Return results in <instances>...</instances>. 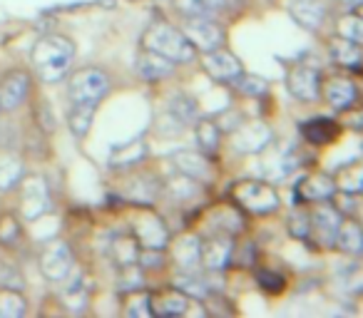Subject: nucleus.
<instances>
[{
  "label": "nucleus",
  "mask_w": 363,
  "mask_h": 318,
  "mask_svg": "<svg viewBox=\"0 0 363 318\" xmlns=\"http://www.w3.org/2000/svg\"><path fill=\"white\" fill-rule=\"evenodd\" d=\"M30 60L38 77L48 85H55L70 72V65L75 60V42L65 35H43L33 45Z\"/></svg>",
  "instance_id": "1"
},
{
  "label": "nucleus",
  "mask_w": 363,
  "mask_h": 318,
  "mask_svg": "<svg viewBox=\"0 0 363 318\" xmlns=\"http://www.w3.org/2000/svg\"><path fill=\"white\" fill-rule=\"evenodd\" d=\"M142 47L152 52H160L167 60H172L174 65H184L192 62L197 50L192 47V42L187 40V35L177 28H172L169 23H152L142 35Z\"/></svg>",
  "instance_id": "2"
},
{
  "label": "nucleus",
  "mask_w": 363,
  "mask_h": 318,
  "mask_svg": "<svg viewBox=\"0 0 363 318\" xmlns=\"http://www.w3.org/2000/svg\"><path fill=\"white\" fill-rule=\"evenodd\" d=\"M110 95V75L100 67H82L67 82V97L72 105L97 107Z\"/></svg>",
  "instance_id": "3"
},
{
  "label": "nucleus",
  "mask_w": 363,
  "mask_h": 318,
  "mask_svg": "<svg viewBox=\"0 0 363 318\" xmlns=\"http://www.w3.org/2000/svg\"><path fill=\"white\" fill-rule=\"evenodd\" d=\"M232 197L237 199V204H242L252 214H272L281 204V199H279L277 189L272 184L254 182V179H244V182L234 184Z\"/></svg>",
  "instance_id": "4"
},
{
  "label": "nucleus",
  "mask_w": 363,
  "mask_h": 318,
  "mask_svg": "<svg viewBox=\"0 0 363 318\" xmlns=\"http://www.w3.org/2000/svg\"><path fill=\"white\" fill-rule=\"evenodd\" d=\"M52 209L50 187L43 177H23L21 179V217L26 222H38L43 214Z\"/></svg>",
  "instance_id": "5"
},
{
  "label": "nucleus",
  "mask_w": 363,
  "mask_h": 318,
  "mask_svg": "<svg viewBox=\"0 0 363 318\" xmlns=\"http://www.w3.org/2000/svg\"><path fill=\"white\" fill-rule=\"evenodd\" d=\"M72 249L67 246V242L62 239H55L50 242L40 254V271L48 281H55V283H62L72 271Z\"/></svg>",
  "instance_id": "6"
},
{
  "label": "nucleus",
  "mask_w": 363,
  "mask_h": 318,
  "mask_svg": "<svg viewBox=\"0 0 363 318\" xmlns=\"http://www.w3.org/2000/svg\"><path fill=\"white\" fill-rule=\"evenodd\" d=\"M182 33L187 35L194 50L202 52L217 50L224 42V30L219 28V23H214V18H187Z\"/></svg>",
  "instance_id": "7"
},
{
  "label": "nucleus",
  "mask_w": 363,
  "mask_h": 318,
  "mask_svg": "<svg viewBox=\"0 0 363 318\" xmlns=\"http://www.w3.org/2000/svg\"><path fill=\"white\" fill-rule=\"evenodd\" d=\"M308 217H311V232H308V237L313 234V239H318L321 246H333L336 232L343 222V214L333 204L316 202V207L308 212Z\"/></svg>",
  "instance_id": "8"
},
{
  "label": "nucleus",
  "mask_w": 363,
  "mask_h": 318,
  "mask_svg": "<svg viewBox=\"0 0 363 318\" xmlns=\"http://www.w3.org/2000/svg\"><path fill=\"white\" fill-rule=\"evenodd\" d=\"M202 67H204V72H207V75L212 77V80H217V82H232L244 72L239 57L234 55V52L224 50V47H217V50L204 52Z\"/></svg>",
  "instance_id": "9"
},
{
  "label": "nucleus",
  "mask_w": 363,
  "mask_h": 318,
  "mask_svg": "<svg viewBox=\"0 0 363 318\" xmlns=\"http://www.w3.org/2000/svg\"><path fill=\"white\" fill-rule=\"evenodd\" d=\"M232 144L244 154H257L272 144V130L264 122H244L232 132Z\"/></svg>",
  "instance_id": "10"
},
{
  "label": "nucleus",
  "mask_w": 363,
  "mask_h": 318,
  "mask_svg": "<svg viewBox=\"0 0 363 318\" xmlns=\"http://www.w3.org/2000/svg\"><path fill=\"white\" fill-rule=\"evenodd\" d=\"M28 92H30V75L26 70L8 72L3 85H0V110H18L28 100Z\"/></svg>",
  "instance_id": "11"
},
{
  "label": "nucleus",
  "mask_w": 363,
  "mask_h": 318,
  "mask_svg": "<svg viewBox=\"0 0 363 318\" xmlns=\"http://www.w3.org/2000/svg\"><path fill=\"white\" fill-rule=\"evenodd\" d=\"M132 237L137 239L142 249H164L169 244V232H167L164 222L155 214H147V217H140L132 227Z\"/></svg>",
  "instance_id": "12"
},
{
  "label": "nucleus",
  "mask_w": 363,
  "mask_h": 318,
  "mask_svg": "<svg viewBox=\"0 0 363 318\" xmlns=\"http://www.w3.org/2000/svg\"><path fill=\"white\" fill-rule=\"evenodd\" d=\"M289 90L301 102L318 100V95H321V75L308 65H296L289 72Z\"/></svg>",
  "instance_id": "13"
},
{
  "label": "nucleus",
  "mask_w": 363,
  "mask_h": 318,
  "mask_svg": "<svg viewBox=\"0 0 363 318\" xmlns=\"http://www.w3.org/2000/svg\"><path fill=\"white\" fill-rule=\"evenodd\" d=\"M174 167L179 169V174L189 177L192 182H209L212 179V164L202 152H192V149H182L172 157Z\"/></svg>",
  "instance_id": "14"
},
{
  "label": "nucleus",
  "mask_w": 363,
  "mask_h": 318,
  "mask_svg": "<svg viewBox=\"0 0 363 318\" xmlns=\"http://www.w3.org/2000/svg\"><path fill=\"white\" fill-rule=\"evenodd\" d=\"M336 189H338L336 179L328 177V174L316 172V174H308V177H303L301 182H298L296 194L301 202L316 204V202H328V199L336 194Z\"/></svg>",
  "instance_id": "15"
},
{
  "label": "nucleus",
  "mask_w": 363,
  "mask_h": 318,
  "mask_svg": "<svg viewBox=\"0 0 363 318\" xmlns=\"http://www.w3.org/2000/svg\"><path fill=\"white\" fill-rule=\"evenodd\" d=\"M135 67H137V75L147 82H160V80H164V77L174 75V62L152 50H142Z\"/></svg>",
  "instance_id": "16"
},
{
  "label": "nucleus",
  "mask_w": 363,
  "mask_h": 318,
  "mask_svg": "<svg viewBox=\"0 0 363 318\" xmlns=\"http://www.w3.org/2000/svg\"><path fill=\"white\" fill-rule=\"evenodd\" d=\"M289 13L306 30H318L326 21V6L321 0H289Z\"/></svg>",
  "instance_id": "17"
},
{
  "label": "nucleus",
  "mask_w": 363,
  "mask_h": 318,
  "mask_svg": "<svg viewBox=\"0 0 363 318\" xmlns=\"http://www.w3.org/2000/svg\"><path fill=\"white\" fill-rule=\"evenodd\" d=\"M234 242L229 237H212L202 244V266L209 271H219L232 261Z\"/></svg>",
  "instance_id": "18"
},
{
  "label": "nucleus",
  "mask_w": 363,
  "mask_h": 318,
  "mask_svg": "<svg viewBox=\"0 0 363 318\" xmlns=\"http://www.w3.org/2000/svg\"><path fill=\"white\" fill-rule=\"evenodd\" d=\"M172 256H174L177 266L182 271H197L202 266V242L197 237H182L179 242L172 246Z\"/></svg>",
  "instance_id": "19"
},
{
  "label": "nucleus",
  "mask_w": 363,
  "mask_h": 318,
  "mask_svg": "<svg viewBox=\"0 0 363 318\" xmlns=\"http://www.w3.org/2000/svg\"><path fill=\"white\" fill-rule=\"evenodd\" d=\"M323 100L333 107V110H346L356 102V85L346 77H333L321 87Z\"/></svg>",
  "instance_id": "20"
},
{
  "label": "nucleus",
  "mask_w": 363,
  "mask_h": 318,
  "mask_svg": "<svg viewBox=\"0 0 363 318\" xmlns=\"http://www.w3.org/2000/svg\"><path fill=\"white\" fill-rule=\"evenodd\" d=\"M232 0H174V8L184 18H217Z\"/></svg>",
  "instance_id": "21"
},
{
  "label": "nucleus",
  "mask_w": 363,
  "mask_h": 318,
  "mask_svg": "<svg viewBox=\"0 0 363 318\" xmlns=\"http://www.w3.org/2000/svg\"><path fill=\"white\" fill-rule=\"evenodd\" d=\"M189 306V296L182 291H164L160 296H150L152 316H182Z\"/></svg>",
  "instance_id": "22"
},
{
  "label": "nucleus",
  "mask_w": 363,
  "mask_h": 318,
  "mask_svg": "<svg viewBox=\"0 0 363 318\" xmlns=\"http://www.w3.org/2000/svg\"><path fill=\"white\" fill-rule=\"evenodd\" d=\"M26 177L23 159L13 152H0V192H11Z\"/></svg>",
  "instance_id": "23"
},
{
  "label": "nucleus",
  "mask_w": 363,
  "mask_h": 318,
  "mask_svg": "<svg viewBox=\"0 0 363 318\" xmlns=\"http://www.w3.org/2000/svg\"><path fill=\"white\" fill-rule=\"evenodd\" d=\"M333 246L341 249L343 254H361L363 251V227L353 219H343L336 232Z\"/></svg>",
  "instance_id": "24"
},
{
  "label": "nucleus",
  "mask_w": 363,
  "mask_h": 318,
  "mask_svg": "<svg viewBox=\"0 0 363 318\" xmlns=\"http://www.w3.org/2000/svg\"><path fill=\"white\" fill-rule=\"evenodd\" d=\"M328 50H331V57L338 62V65L343 67H358L363 60V50L358 42H351L346 40V38L338 35L336 40H331V45H328Z\"/></svg>",
  "instance_id": "25"
},
{
  "label": "nucleus",
  "mask_w": 363,
  "mask_h": 318,
  "mask_svg": "<svg viewBox=\"0 0 363 318\" xmlns=\"http://www.w3.org/2000/svg\"><path fill=\"white\" fill-rule=\"evenodd\" d=\"M87 303H90V288H87L85 278L77 276V278H72V281H67L65 291H62V306L70 308V311H75V313H80L87 308Z\"/></svg>",
  "instance_id": "26"
},
{
  "label": "nucleus",
  "mask_w": 363,
  "mask_h": 318,
  "mask_svg": "<svg viewBox=\"0 0 363 318\" xmlns=\"http://www.w3.org/2000/svg\"><path fill=\"white\" fill-rule=\"evenodd\" d=\"M95 110L97 107H85V105H72L70 107V112H67V127H70V132L77 137V140H82V137L90 132Z\"/></svg>",
  "instance_id": "27"
},
{
  "label": "nucleus",
  "mask_w": 363,
  "mask_h": 318,
  "mask_svg": "<svg viewBox=\"0 0 363 318\" xmlns=\"http://www.w3.org/2000/svg\"><path fill=\"white\" fill-rule=\"evenodd\" d=\"M28 311V303L21 291L3 288L0 291V318H23Z\"/></svg>",
  "instance_id": "28"
},
{
  "label": "nucleus",
  "mask_w": 363,
  "mask_h": 318,
  "mask_svg": "<svg viewBox=\"0 0 363 318\" xmlns=\"http://www.w3.org/2000/svg\"><path fill=\"white\" fill-rule=\"evenodd\" d=\"M110 254L120 266L137 263V256H140V244H137L135 237H117V239H112Z\"/></svg>",
  "instance_id": "29"
},
{
  "label": "nucleus",
  "mask_w": 363,
  "mask_h": 318,
  "mask_svg": "<svg viewBox=\"0 0 363 318\" xmlns=\"http://www.w3.org/2000/svg\"><path fill=\"white\" fill-rule=\"evenodd\" d=\"M167 110H169L172 120L179 122V125H189V122H194V120H197V112H199L197 102H194L192 97H187V95L172 97Z\"/></svg>",
  "instance_id": "30"
},
{
  "label": "nucleus",
  "mask_w": 363,
  "mask_h": 318,
  "mask_svg": "<svg viewBox=\"0 0 363 318\" xmlns=\"http://www.w3.org/2000/svg\"><path fill=\"white\" fill-rule=\"evenodd\" d=\"M219 137H222V132H219L217 122L212 120L197 122V144L202 147L204 154H214L219 149Z\"/></svg>",
  "instance_id": "31"
},
{
  "label": "nucleus",
  "mask_w": 363,
  "mask_h": 318,
  "mask_svg": "<svg viewBox=\"0 0 363 318\" xmlns=\"http://www.w3.org/2000/svg\"><path fill=\"white\" fill-rule=\"evenodd\" d=\"M145 154H147L145 142L135 140V142H130V144L122 147V149H115V152H112L110 159H112V164H115V167H127V164L142 162V159H145Z\"/></svg>",
  "instance_id": "32"
},
{
  "label": "nucleus",
  "mask_w": 363,
  "mask_h": 318,
  "mask_svg": "<svg viewBox=\"0 0 363 318\" xmlns=\"http://www.w3.org/2000/svg\"><path fill=\"white\" fill-rule=\"evenodd\" d=\"M336 33L341 38H346V40L363 45V18L356 16V13H348L336 23Z\"/></svg>",
  "instance_id": "33"
},
{
  "label": "nucleus",
  "mask_w": 363,
  "mask_h": 318,
  "mask_svg": "<svg viewBox=\"0 0 363 318\" xmlns=\"http://www.w3.org/2000/svg\"><path fill=\"white\" fill-rule=\"evenodd\" d=\"M303 135L308 137V142L323 144V142H328L333 137V125L323 120V117H316V120H311V122L303 125Z\"/></svg>",
  "instance_id": "34"
},
{
  "label": "nucleus",
  "mask_w": 363,
  "mask_h": 318,
  "mask_svg": "<svg viewBox=\"0 0 363 318\" xmlns=\"http://www.w3.org/2000/svg\"><path fill=\"white\" fill-rule=\"evenodd\" d=\"M232 85L237 87L239 92H244V95H252V97H262L264 92H267V80H262V77L257 75H239L237 80H232Z\"/></svg>",
  "instance_id": "35"
},
{
  "label": "nucleus",
  "mask_w": 363,
  "mask_h": 318,
  "mask_svg": "<svg viewBox=\"0 0 363 318\" xmlns=\"http://www.w3.org/2000/svg\"><path fill=\"white\" fill-rule=\"evenodd\" d=\"M142 271L137 263H127V266H122V273H120V288L122 291H137V288H142Z\"/></svg>",
  "instance_id": "36"
},
{
  "label": "nucleus",
  "mask_w": 363,
  "mask_h": 318,
  "mask_svg": "<svg viewBox=\"0 0 363 318\" xmlns=\"http://www.w3.org/2000/svg\"><path fill=\"white\" fill-rule=\"evenodd\" d=\"M18 239H21V224H18V219H13L11 214L0 217V244L13 246Z\"/></svg>",
  "instance_id": "37"
},
{
  "label": "nucleus",
  "mask_w": 363,
  "mask_h": 318,
  "mask_svg": "<svg viewBox=\"0 0 363 318\" xmlns=\"http://www.w3.org/2000/svg\"><path fill=\"white\" fill-rule=\"evenodd\" d=\"M179 291L182 293H187V296H192V298H207V283L202 281L199 276H192V271H189V276H182V281H179Z\"/></svg>",
  "instance_id": "38"
},
{
  "label": "nucleus",
  "mask_w": 363,
  "mask_h": 318,
  "mask_svg": "<svg viewBox=\"0 0 363 318\" xmlns=\"http://www.w3.org/2000/svg\"><path fill=\"white\" fill-rule=\"evenodd\" d=\"M23 286H26V281H23L21 271L13 268L11 263L0 261V288H16V291H21Z\"/></svg>",
  "instance_id": "39"
},
{
  "label": "nucleus",
  "mask_w": 363,
  "mask_h": 318,
  "mask_svg": "<svg viewBox=\"0 0 363 318\" xmlns=\"http://www.w3.org/2000/svg\"><path fill=\"white\" fill-rule=\"evenodd\" d=\"M289 229H291L294 237L306 239L308 232H311V217H308V214H303V212L294 214V219L289 222Z\"/></svg>",
  "instance_id": "40"
},
{
  "label": "nucleus",
  "mask_w": 363,
  "mask_h": 318,
  "mask_svg": "<svg viewBox=\"0 0 363 318\" xmlns=\"http://www.w3.org/2000/svg\"><path fill=\"white\" fill-rule=\"evenodd\" d=\"M125 313H127V316H132V318L152 316V308H150V296H135V301H132V303H127Z\"/></svg>",
  "instance_id": "41"
},
{
  "label": "nucleus",
  "mask_w": 363,
  "mask_h": 318,
  "mask_svg": "<svg viewBox=\"0 0 363 318\" xmlns=\"http://www.w3.org/2000/svg\"><path fill=\"white\" fill-rule=\"evenodd\" d=\"M353 214L358 217V224L363 227V202H356V209H353Z\"/></svg>",
  "instance_id": "42"
},
{
  "label": "nucleus",
  "mask_w": 363,
  "mask_h": 318,
  "mask_svg": "<svg viewBox=\"0 0 363 318\" xmlns=\"http://www.w3.org/2000/svg\"><path fill=\"white\" fill-rule=\"evenodd\" d=\"M338 3H343V6H351V8H361L363 0H338Z\"/></svg>",
  "instance_id": "43"
},
{
  "label": "nucleus",
  "mask_w": 363,
  "mask_h": 318,
  "mask_svg": "<svg viewBox=\"0 0 363 318\" xmlns=\"http://www.w3.org/2000/svg\"><path fill=\"white\" fill-rule=\"evenodd\" d=\"M358 16H361V18H363V6H361V13H358Z\"/></svg>",
  "instance_id": "44"
}]
</instances>
